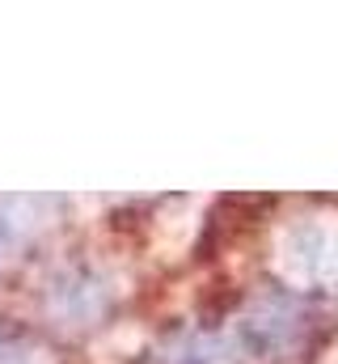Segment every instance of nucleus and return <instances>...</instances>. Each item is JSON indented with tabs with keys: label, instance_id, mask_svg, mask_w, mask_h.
I'll list each match as a JSON object with an SVG mask.
<instances>
[{
	"label": "nucleus",
	"instance_id": "nucleus-1",
	"mask_svg": "<svg viewBox=\"0 0 338 364\" xmlns=\"http://www.w3.org/2000/svg\"><path fill=\"white\" fill-rule=\"evenodd\" d=\"M296 331H300V309L292 301H262L254 314L241 318V331L237 335H241V348L250 356L271 360V356H279V352L292 348Z\"/></svg>",
	"mask_w": 338,
	"mask_h": 364
},
{
	"label": "nucleus",
	"instance_id": "nucleus-3",
	"mask_svg": "<svg viewBox=\"0 0 338 364\" xmlns=\"http://www.w3.org/2000/svg\"><path fill=\"white\" fill-rule=\"evenodd\" d=\"M0 364H38V348L4 322H0Z\"/></svg>",
	"mask_w": 338,
	"mask_h": 364
},
{
	"label": "nucleus",
	"instance_id": "nucleus-2",
	"mask_svg": "<svg viewBox=\"0 0 338 364\" xmlns=\"http://www.w3.org/2000/svg\"><path fill=\"white\" fill-rule=\"evenodd\" d=\"M51 305H55V314L68 318V322H89V318L102 314V305H106V288H102L93 275L68 272L64 279H55Z\"/></svg>",
	"mask_w": 338,
	"mask_h": 364
}]
</instances>
